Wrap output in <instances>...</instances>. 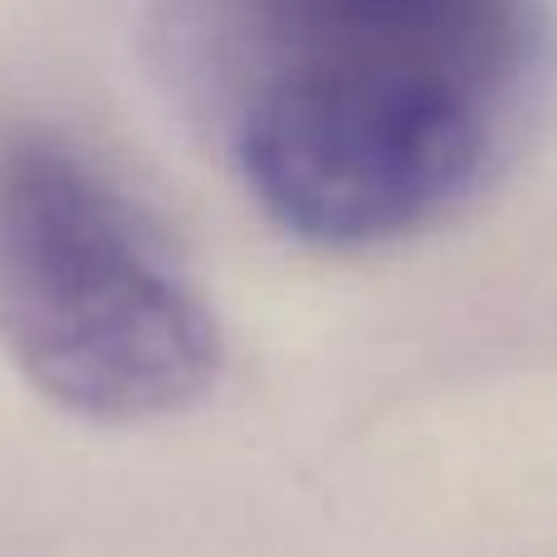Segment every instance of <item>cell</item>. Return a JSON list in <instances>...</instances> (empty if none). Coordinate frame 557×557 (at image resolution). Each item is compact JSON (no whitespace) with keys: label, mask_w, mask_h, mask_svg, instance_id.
<instances>
[{"label":"cell","mask_w":557,"mask_h":557,"mask_svg":"<svg viewBox=\"0 0 557 557\" xmlns=\"http://www.w3.org/2000/svg\"><path fill=\"white\" fill-rule=\"evenodd\" d=\"M0 347L59 411L133 425L196 406L221 327L162 235L64 137L0 133Z\"/></svg>","instance_id":"7a4b0ae2"},{"label":"cell","mask_w":557,"mask_h":557,"mask_svg":"<svg viewBox=\"0 0 557 557\" xmlns=\"http://www.w3.org/2000/svg\"><path fill=\"white\" fill-rule=\"evenodd\" d=\"M157 39L245 196L323 250L460 215L557 94L543 0H166Z\"/></svg>","instance_id":"6da1fadb"}]
</instances>
